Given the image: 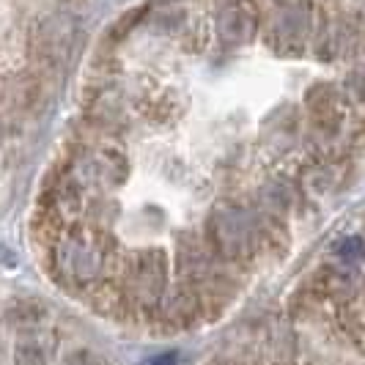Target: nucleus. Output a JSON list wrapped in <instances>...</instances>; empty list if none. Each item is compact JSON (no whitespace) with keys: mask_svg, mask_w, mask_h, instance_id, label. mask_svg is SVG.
I'll return each instance as SVG.
<instances>
[{"mask_svg":"<svg viewBox=\"0 0 365 365\" xmlns=\"http://www.w3.org/2000/svg\"><path fill=\"white\" fill-rule=\"evenodd\" d=\"M209 242L222 258H247L256 245V222L239 206H220L209 217Z\"/></svg>","mask_w":365,"mask_h":365,"instance_id":"nucleus-1","label":"nucleus"},{"mask_svg":"<svg viewBox=\"0 0 365 365\" xmlns=\"http://www.w3.org/2000/svg\"><path fill=\"white\" fill-rule=\"evenodd\" d=\"M55 267L69 283L88 286L105 269V250L91 234H69L55 250Z\"/></svg>","mask_w":365,"mask_h":365,"instance_id":"nucleus-2","label":"nucleus"},{"mask_svg":"<svg viewBox=\"0 0 365 365\" xmlns=\"http://www.w3.org/2000/svg\"><path fill=\"white\" fill-rule=\"evenodd\" d=\"M165 283H168V258L160 250H146L135 258L132 274H129V286L135 297L157 299L165 292Z\"/></svg>","mask_w":365,"mask_h":365,"instance_id":"nucleus-3","label":"nucleus"},{"mask_svg":"<svg viewBox=\"0 0 365 365\" xmlns=\"http://www.w3.org/2000/svg\"><path fill=\"white\" fill-rule=\"evenodd\" d=\"M47 302H41L38 297H19L14 299L9 308H6V322L9 327H14L19 332H31V329H38L44 322H47Z\"/></svg>","mask_w":365,"mask_h":365,"instance_id":"nucleus-4","label":"nucleus"},{"mask_svg":"<svg viewBox=\"0 0 365 365\" xmlns=\"http://www.w3.org/2000/svg\"><path fill=\"white\" fill-rule=\"evenodd\" d=\"M55 341L41 335H25L14 346V363L17 365H47L53 360Z\"/></svg>","mask_w":365,"mask_h":365,"instance_id":"nucleus-5","label":"nucleus"},{"mask_svg":"<svg viewBox=\"0 0 365 365\" xmlns=\"http://www.w3.org/2000/svg\"><path fill=\"white\" fill-rule=\"evenodd\" d=\"M346 86H349V93H351L357 102H363L365 105V66H357L354 72L349 74Z\"/></svg>","mask_w":365,"mask_h":365,"instance_id":"nucleus-6","label":"nucleus"},{"mask_svg":"<svg viewBox=\"0 0 365 365\" xmlns=\"http://www.w3.org/2000/svg\"><path fill=\"white\" fill-rule=\"evenodd\" d=\"M338 253H341V258H346V261H357V258L365 256V245L357 237L346 239V242L341 245V250H338Z\"/></svg>","mask_w":365,"mask_h":365,"instance_id":"nucleus-7","label":"nucleus"},{"mask_svg":"<svg viewBox=\"0 0 365 365\" xmlns=\"http://www.w3.org/2000/svg\"><path fill=\"white\" fill-rule=\"evenodd\" d=\"M61 365H105L96 354H91V351H86V349H80V351H72L66 360Z\"/></svg>","mask_w":365,"mask_h":365,"instance_id":"nucleus-8","label":"nucleus"},{"mask_svg":"<svg viewBox=\"0 0 365 365\" xmlns=\"http://www.w3.org/2000/svg\"><path fill=\"white\" fill-rule=\"evenodd\" d=\"M148 365H176V354H173V351H165L160 357H154Z\"/></svg>","mask_w":365,"mask_h":365,"instance_id":"nucleus-9","label":"nucleus"}]
</instances>
